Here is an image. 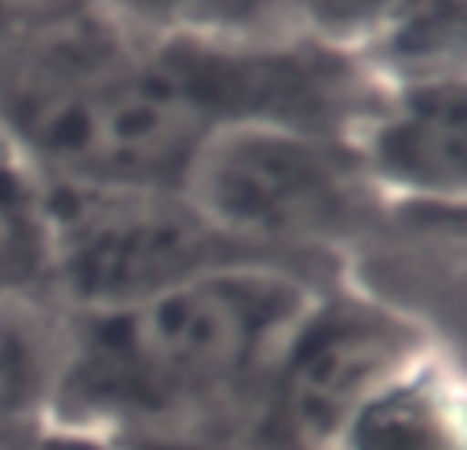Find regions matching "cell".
Returning <instances> with one entry per match:
<instances>
[{"label": "cell", "instance_id": "52a82bcc", "mask_svg": "<svg viewBox=\"0 0 467 450\" xmlns=\"http://www.w3.org/2000/svg\"><path fill=\"white\" fill-rule=\"evenodd\" d=\"M365 66L394 90L467 74V0H402L386 25L365 41Z\"/></svg>", "mask_w": 467, "mask_h": 450}, {"label": "cell", "instance_id": "7a4b0ae2", "mask_svg": "<svg viewBox=\"0 0 467 450\" xmlns=\"http://www.w3.org/2000/svg\"><path fill=\"white\" fill-rule=\"evenodd\" d=\"M378 193L353 139L275 123L218 128L181 185L222 238L271 262L357 238Z\"/></svg>", "mask_w": 467, "mask_h": 450}, {"label": "cell", "instance_id": "ba28073f", "mask_svg": "<svg viewBox=\"0 0 467 450\" xmlns=\"http://www.w3.org/2000/svg\"><path fill=\"white\" fill-rule=\"evenodd\" d=\"M115 13L156 41L271 46L299 21V0H115Z\"/></svg>", "mask_w": 467, "mask_h": 450}, {"label": "cell", "instance_id": "30bf717a", "mask_svg": "<svg viewBox=\"0 0 467 450\" xmlns=\"http://www.w3.org/2000/svg\"><path fill=\"white\" fill-rule=\"evenodd\" d=\"M57 312L49 303H0V438L49 414Z\"/></svg>", "mask_w": 467, "mask_h": 450}, {"label": "cell", "instance_id": "5b68a950", "mask_svg": "<svg viewBox=\"0 0 467 450\" xmlns=\"http://www.w3.org/2000/svg\"><path fill=\"white\" fill-rule=\"evenodd\" d=\"M353 148L373 185L419 205H467V74L394 90L357 128Z\"/></svg>", "mask_w": 467, "mask_h": 450}, {"label": "cell", "instance_id": "3957f363", "mask_svg": "<svg viewBox=\"0 0 467 450\" xmlns=\"http://www.w3.org/2000/svg\"><path fill=\"white\" fill-rule=\"evenodd\" d=\"M46 205L54 230V312H111L222 266L271 262L226 241L181 193L46 185Z\"/></svg>", "mask_w": 467, "mask_h": 450}, {"label": "cell", "instance_id": "7c38bea8", "mask_svg": "<svg viewBox=\"0 0 467 450\" xmlns=\"http://www.w3.org/2000/svg\"><path fill=\"white\" fill-rule=\"evenodd\" d=\"M99 13H115V0H0V33L49 29Z\"/></svg>", "mask_w": 467, "mask_h": 450}, {"label": "cell", "instance_id": "8fae6325", "mask_svg": "<svg viewBox=\"0 0 467 450\" xmlns=\"http://www.w3.org/2000/svg\"><path fill=\"white\" fill-rule=\"evenodd\" d=\"M402 0H299V21L316 37V46H328L337 54H361L365 41L394 16Z\"/></svg>", "mask_w": 467, "mask_h": 450}, {"label": "cell", "instance_id": "8992f818", "mask_svg": "<svg viewBox=\"0 0 467 450\" xmlns=\"http://www.w3.org/2000/svg\"><path fill=\"white\" fill-rule=\"evenodd\" d=\"M337 450H467V397L427 353L353 414Z\"/></svg>", "mask_w": 467, "mask_h": 450}, {"label": "cell", "instance_id": "4fadbf2b", "mask_svg": "<svg viewBox=\"0 0 467 450\" xmlns=\"http://www.w3.org/2000/svg\"><path fill=\"white\" fill-rule=\"evenodd\" d=\"M0 450H123V446L95 435V430L70 426V422H57L46 414V418H37L33 426L0 438Z\"/></svg>", "mask_w": 467, "mask_h": 450}, {"label": "cell", "instance_id": "277c9868", "mask_svg": "<svg viewBox=\"0 0 467 450\" xmlns=\"http://www.w3.org/2000/svg\"><path fill=\"white\" fill-rule=\"evenodd\" d=\"M422 356V332L394 307L361 295L312 299L266 377L250 438L258 450H337L353 414Z\"/></svg>", "mask_w": 467, "mask_h": 450}, {"label": "cell", "instance_id": "6da1fadb", "mask_svg": "<svg viewBox=\"0 0 467 450\" xmlns=\"http://www.w3.org/2000/svg\"><path fill=\"white\" fill-rule=\"evenodd\" d=\"M312 299L296 266L238 262L111 312H57L49 418L123 450L230 414L254 418Z\"/></svg>", "mask_w": 467, "mask_h": 450}, {"label": "cell", "instance_id": "9c48e42d", "mask_svg": "<svg viewBox=\"0 0 467 450\" xmlns=\"http://www.w3.org/2000/svg\"><path fill=\"white\" fill-rule=\"evenodd\" d=\"M54 230L46 185L13 152H0V303H49Z\"/></svg>", "mask_w": 467, "mask_h": 450}, {"label": "cell", "instance_id": "5bb4252c", "mask_svg": "<svg viewBox=\"0 0 467 450\" xmlns=\"http://www.w3.org/2000/svg\"><path fill=\"white\" fill-rule=\"evenodd\" d=\"M0 152H5V139H0Z\"/></svg>", "mask_w": 467, "mask_h": 450}]
</instances>
